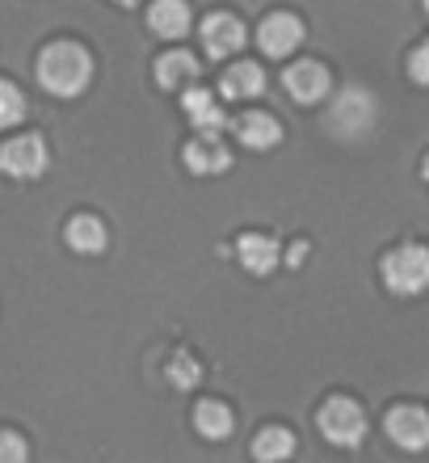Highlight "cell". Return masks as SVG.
I'll return each mask as SVG.
<instances>
[{"mask_svg":"<svg viewBox=\"0 0 429 463\" xmlns=\"http://www.w3.org/2000/svg\"><path fill=\"white\" fill-rule=\"evenodd\" d=\"M185 169L198 173V177H215V173L232 169V152L219 139V131H198L190 144H185Z\"/></svg>","mask_w":429,"mask_h":463,"instance_id":"9","label":"cell"},{"mask_svg":"<svg viewBox=\"0 0 429 463\" xmlns=\"http://www.w3.org/2000/svg\"><path fill=\"white\" fill-rule=\"evenodd\" d=\"M25 455H30L25 439H17L13 430H0V463H22Z\"/></svg>","mask_w":429,"mask_h":463,"instance_id":"23","label":"cell"},{"mask_svg":"<svg viewBox=\"0 0 429 463\" xmlns=\"http://www.w3.org/2000/svg\"><path fill=\"white\" fill-rule=\"evenodd\" d=\"M421 5H425V13H429V0H421Z\"/></svg>","mask_w":429,"mask_h":463,"instance_id":"26","label":"cell"},{"mask_svg":"<svg viewBox=\"0 0 429 463\" xmlns=\"http://www.w3.org/2000/svg\"><path fill=\"white\" fill-rule=\"evenodd\" d=\"M93 80V55L72 38H60L38 55V85L51 98H80Z\"/></svg>","mask_w":429,"mask_h":463,"instance_id":"1","label":"cell"},{"mask_svg":"<svg viewBox=\"0 0 429 463\" xmlns=\"http://www.w3.org/2000/svg\"><path fill=\"white\" fill-rule=\"evenodd\" d=\"M63 236H68V249H72V253H85V257L106 253V244H110L106 223H101L98 215H72L68 228H63Z\"/></svg>","mask_w":429,"mask_h":463,"instance_id":"17","label":"cell"},{"mask_svg":"<svg viewBox=\"0 0 429 463\" xmlns=\"http://www.w3.org/2000/svg\"><path fill=\"white\" fill-rule=\"evenodd\" d=\"M383 287L400 299H417L421 291H429V249L425 244H400L392 253L383 257Z\"/></svg>","mask_w":429,"mask_h":463,"instance_id":"2","label":"cell"},{"mask_svg":"<svg viewBox=\"0 0 429 463\" xmlns=\"http://www.w3.org/2000/svg\"><path fill=\"white\" fill-rule=\"evenodd\" d=\"M219 93L228 101H253V98H261V93H266V68H261V63H253V60L232 63V68L219 76Z\"/></svg>","mask_w":429,"mask_h":463,"instance_id":"12","label":"cell"},{"mask_svg":"<svg viewBox=\"0 0 429 463\" xmlns=\"http://www.w3.org/2000/svg\"><path fill=\"white\" fill-rule=\"evenodd\" d=\"M303 34L307 30L294 13H270L257 30V47H261V55H270V60H286V55H294V47L303 43Z\"/></svg>","mask_w":429,"mask_h":463,"instance_id":"8","label":"cell"},{"mask_svg":"<svg viewBox=\"0 0 429 463\" xmlns=\"http://www.w3.org/2000/svg\"><path fill=\"white\" fill-rule=\"evenodd\" d=\"M198 76H202V63L190 51H169V55L156 60V85L169 89V93H182V89L198 85Z\"/></svg>","mask_w":429,"mask_h":463,"instance_id":"15","label":"cell"},{"mask_svg":"<svg viewBox=\"0 0 429 463\" xmlns=\"http://www.w3.org/2000/svg\"><path fill=\"white\" fill-rule=\"evenodd\" d=\"M198 34H202V51H207L210 60H232L248 43L245 22L232 17V13H210L207 22L198 25Z\"/></svg>","mask_w":429,"mask_h":463,"instance_id":"6","label":"cell"},{"mask_svg":"<svg viewBox=\"0 0 429 463\" xmlns=\"http://www.w3.org/2000/svg\"><path fill=\"white\" fill-rule=\"evenodd\" d=\"M286 455H294V434L291 430H283V426H266L253 439V459H261V463H278V459H286Z\"/></svg>","mask_w":429,"mask_h":463,"instance_id":"19","label":"cell"},{"mask_svg":"<svg viewBox=\"0 0 429 463\" xmlns=\"http://www.w3.org/2000/svg\"><path fill=\"white\" fill-rule=\"evenodd\" d=\"M387 439L405 451H425L429 447V413L417 404H400L387 413Z\"/></svg>","mask_w":429,"mask_h":463,"instance_id":"10","label":"cell"},{"mask_svg":"<svg viewBox=\"0 0 429 463\" xmlns=\"http://www.w3.org/2000/svg\"><path fill=\"white\" fill-rule=\"evenodd\" d=\"M169 379L177 383V388H194L198 379H202V366H198L190 354H177V358L169 363Z\"/></svg>","mask_w":429,"mask_h":463,"instance_id":"21","label":"cell"},{"mask_svg":"<svg viewBox=\"0 0 429 463\" xmlns=\"http://www.w3.org/2000/svg\"><path fill=\"white\" fill-rule=\"evenodd\" d=\"M283 89L299 106H316V101H324L332 93V76H329V68L316 60H294L283 72Z\"/></svg>","mask_w":429,"mask_h":463,"instance_id":"7","label":"cell"},{"mask_svg":"<svg viewBox=\"0 0 429 463\" xmlns=\"http://www.w3.org/2000/svg\"><path fill=\"white\" fill-rule=\"evenodd\" d=\"M0 173H9L17 182L42 177L47 173V139L42 135H13L9 144H0Z\"/></svg>","mask_w":429,"mask_h":463,"instance_id":"5","label":"cell"},{"mask_svg":"<svg viewBox=\"0 0 429 463\" xmlns=\"http://www.w3.org/2000/svg\"><path fill=\"white\" fill-rule=\"evenodd\" d=\"M236 257H240V266H245L248 274H274L278 261H283V244L274 241V236L248 232V236H240V244H236Z\"/></svg>","mask_w":429,"mask_h":463,"instance_id":"13","label":"cell"},{"mask_svg":"<svg viewBox=\"0 0 429 463\" xmlns=\"http://www.w3.org/2000/svg\"><path fill=\"white\" fill-rule=\"evenodd\" d=\"M182 110H185V118L194 122L198 131H219L223 122V106H219V98L215 93H207V89H198V85H190V89H182Z\"/></svg>","mask_w":429,"mask_h":463,"instance_id":"16","label":"cell"},{"mask_svg":"<svg viewBox=\"0 0 429 463\" xmlns=\"http://www.w3.org/2000/svg\"><path fill=\"white\" fill-rule=\"evenodd\" d=\"M421 177H425V182H429V156H425V169H421Z\"/></svg>","mask_w":429,"mask_h":463,"instance_id":"25","label":"cell"},{"mask_svg":"<svg viewBox=\"0 0 429 463\" xmlns=\"http://www.w3.org/2000/svg\"><path fill=\"white\" fill-rule=\"evenodd\" d=\"M408 76H413V85L429 89V38L408 55Z\"/></svg>","mask_w":429,"mask_h":463,"instance_id":"22","label":"cell"},{"mask_svg":"<svg viewBox=\"0 0 429 463\" xmlns=\"http://www.w3.org/2000/svg\"><path fill=\"white\" fill-rule=\"evenodd\" d=\"M114 5H123V9H131V5H139V0H114Z\"/></svg>","mask_w":429,"mask_h":463,"instance_id":"24","label":"cell"},{"mask_svg":"<svg viewBox=\"0 0 429 463\" xmlns=\"http://www.w3.org/2000/svg\"><path fill=\"white\" fill-rule=\"evenodd\" d=\"M147 25H152V34H156V38L177 43V38L190 34L194 13H190V5H185V0H156V5L147 9Z\"/></svg>","mask_w":429,"mask_h":463,"instance_id":"14","label":"cell"},{"mask_svg":"<svg viewBox=\"0 0 429 463\" xmlns=\"http://www.w3.org/2000/svg\"><path fill=\"white\" fill-rule=\"evenodd\" d=\"M236 139L245 147H253V152H270V147L283 144V122L274 118V114H261V110H248L240 114V118L232 122Z\"/></svg>","mask_w":429,"mask_h":463,"instance_id":"11","label":"cell"},{"mask_svg":"<svg viewBox=\"0 0 429 463\" xmlns=\"http://www.w3.org/2000/svg\"><path fill=\"white\" fill-rule=\"evenodd\" d=\"M194 426H198V434H202V439L219 442V439H232L236 417H232V409H228V404H219V401H202V404L194 409Z\"/></svg>","mask_w":429,"mask_h":463,"instance_id":"18","label":"cell"},{"mask_svg":"<svg viewBox=\"0 0 429 463\" xmlns=\"http://www.w3.org/2000/svg\"><path fill=\"white\" fill-rule=\"evenodd\" d=\"M316 421H320V434H324L332 447H358V442L367 439V413H362V404H354L350 396H332L316 413Z\"/></svg>","mask_w":429,"mask_h":463,"instance_id":"4","label":"cell"},{"mask_svg":"<svg viewBox=\"0 0 429 463\" xmlns=\"http://www.w3.org/2000/svg\"><path fill=\"white\" fill-rule=\"evenodd\" d=\"M25 118V93L13 80H0V131H9Z\"/></svg>","mask_w":429,"mask_h":463,"instance_id":"20","label":"cell"},{"mask_svg":"<svg viewBox=\"0 0 429 463\" xmlns=\"http://www.w3.org/2000/svg\"><path fill=\"white\" fill-rule=\"evenodd\" d=\"M375 118H379V106H375V98H370V89L350 85L332 98L329 122H324V127H329L337 139H362V135H370Z\"/></svg>","mask_w":429,"mask_h":463,"instance_id":"3","label":"cell"}]
</instances>
